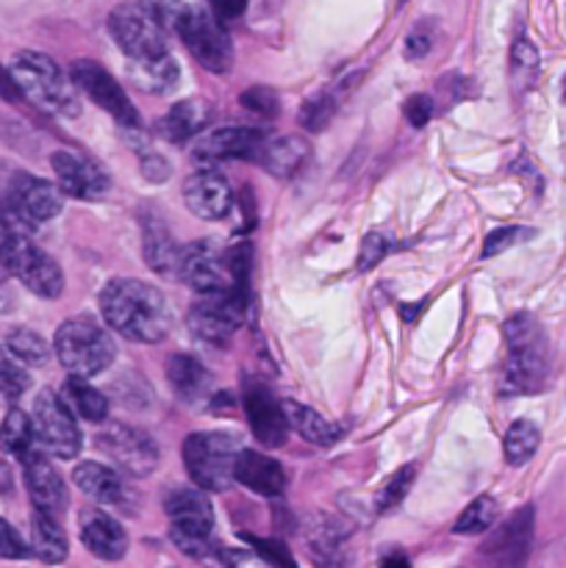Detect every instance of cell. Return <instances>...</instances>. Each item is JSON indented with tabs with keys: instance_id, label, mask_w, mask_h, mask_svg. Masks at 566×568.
<instances>
[{
	"instance_id": "cell-34",
	"label": "cell",
	"mask_w": 566,
	"mask_h": 568,
	"mask_svg": "<svg viewBox=\"0 0 566 568\" xmlns=\"http://www.w3.org/2000/svg\"><path fill=\"white\" fill-rule=\"evenodd\" d=\"M205 3H209V0H139V6H142L164 31L172 33L178 31V26H181L192 11H198L200 6Z\"/></svg>"
},
{
	"instance_id": "cell-44",
	"label": "cell",
	"mask_w": 566,
	"mask_h": 568,
	"mask_svg": "<svg viewBox=\"0 0 566 568\" xmlns=\"http://www.w3.org/2000/svg\"><path fill=\"white\" fill-rule=\"evenodd\" d=\"M403 114L414 128H425L433 116V100L427 94H414V98L405 100Z\"/></svg>"
},
{
	"instance_id": "cell-50",
	"label": "cell",
	"mask_w": 566,
	"mask_h": 568,
	"mask_svg": "<svg viewBox=\"0 0 566 568\" xmlns=\"http://www.w3.org/2000/svg\"><path fill=\"white\" fill-rule=\"evenodd\" d=\"M0 94H3V98H9V100H17L22 94L20 87L14 83V78H11V72L0 70Z\"/></svg>"
},
{
	"instance_id": "cell-21",
	"label": "cell",
	"mask_w": 566,
	"mask_h": 568,
	"mask_svg": "<svg viewBox=\"0 0 566 568\" xmlns=\"http://www.w3.org/2000/svg\"><path fill=\"white\" fill-rule=\"evenodd\" d=\"M81 541L100 560H120L128 549V538L120 521L111 519L103 510H83Z\"/></svg>"
},
{
	"instance_id": "cell-46",
	"label": "cell",
	"mask_w": 566,
	"mask_h": 568,
	"mask_svg": "<svg viewBox=\"0 0 566 568\" xmlns=\"http://www.w3.org/2000/svg\"><path fill=\"white\" fill-rule=\"evenodd\" d=\"M514 67L516 70L525 72H536L538 70V53L527 39H516L514 42Z\"/></svg>"
},
{
	"instance_id": "cell-13",
	"label": "cell",
	"mask_w": 566,
	"mask_h": 568,
	"mask_svg": "<svg viewBox=\"0 0 566 568\" xmlns=\"http://www.w3.org/2000/svg\"><path fill=\"white\" fill-rule=\"evenodd\" d=\"M98 447L131 477H148L159 466V447L144 430L111 422L98 436Z\"/></svg>"
},
{
	"instance_id": "cell-15",
	"label": "cell",
	"mask_w": 566,
	"mask_h": 568,
	"mask_svg": "<svg viewBox=\"0 0 566 568\" xmlns=\"http://www.w3.org/2000/svg\"><path fill=\"white\" fill-rule=\"evenodd\" d=\"M264 133L247 125H222L211 131L198 133V142L192 148V159L198 164H216V161L236 159H259V150L264 144Z\"/></svg>"
},
{
	"instance_id": "cell-19",
	"label": "cell",
	"mask_w": 566,
	"mask_h": 568,
	"mask_svg": "<svg viewBox=\"0 0 566 568\" xmlns=\"http://www.w3.org/2000/svg\"><path fill=\"white\" fill-rule=\"evenodd\" d=\"M244 414H247L250 430H253V436L264 447L275 449L286 444L289 427H292L289 425L286 408L266 388H247V394H244Z\"/></svg>"
},
{
	"instance_id": "cell-47",
	"label": "cell",
	"mask_w": 566,
	"mask_h": 568,
	"mask_svg": "<svg viewBox=\"0 0 566 568\" xmlns=\"http://www.w3.org/2000/svg\"><path fill=\"white\" fill-rule=\"evenodd\" d=\"M250 544H253V547L259 549L261 558L270 560V564H275V566H294V560L289 558V552L281 547V544H275V541H259V538H250Z\"/></svg>"
},
{
	"instance_id": "cell-42",
	"label": "cell",
	"mask_w": 566,
	"mask_h": 568,
	"mask_svg": "<svg viewBox=\"0 0 566 568\" xmlns=\"http://www.w3.org/2000/svg\"><path fill=\"white\" fill-rule=\"evenodd\" d=\"M388 253V242L386 236L381 233H366L364 242H361V253H358V272H370L372 266L381 264Z\"/></svg>"
},
{
	"instance_id": "cell-33",
	"label": "cell",
	"mask_w": 566,
	"mask_h": 568,
	"mask_svg": "<svg viewBox=\"0 0 566 568\" xmlns=\"http://www.w3.org/2000/svg\"><path fill=\"white\" fill-rule=\"evenodd\" d=\"M128 72H131L133 83H137L139 89L155 94L170 92L178 81V64L172 61V55H164V59L153 61V64H131Z\"/></svg>"
},
{
	"instance_id": "cell-49",
	"label": "cell",
	"mask_w": 566,
	"mask_h": 568,
	"mask_svg": "<svg viewBox=\"0 0 566 568\" xmlns=\"http://www.w3.org/2000/svg\"><path fill=\"white\" fill-rule=\"evenodd\" d=\"M209 6L214 9V14L225 22L242 17L244 9H247V0H209Z\"/></svg>"
},
{
	"instance_id": "cell-20",
	"label": "cell",
	"mask_w": 566,
	"mask_h": 568,
	"mask_svg": "<svg viewBox=\"0 0 566 568\" xmlns=\"http://www.w3.org/2000/svg\"><path fill=\"white\" fill-rule=\"evenodd\" d=\"M233 480L242 483L253 494H261V497H277V494L286 491L283 466L275 458H266V455L253 453V449L239 453L236 466H233Z\"/></svg>"
},
{
	"instance_id": "cell-4",
	"label": "cell",
	"mask_w": 566,
	"mask_h": 568,
	"mask_svg": "<svg viewBox=\"0 0 566 568\" xmlns=\"http://www.w3.org/2000/svg\"><path fill=\"white\" fill-rule=\"evenodd\" d=\"M53 349L61 366L75 377H94L114 361V342L92 316H72L55 331Z\"/></svg>"
},
{
	"instance_id": "cell-38",
	"label": "cell",
	"mask_w": 566,
	"mask_h": 568,
	"mask_svg": "<svg viewBox=\"0 0 566 568\" xmlns=\"http://www.w3.org/2000/svg\"><path fill=\"white\" fill-rule=\"evenodd\" d=\"M414 477H416L414 466H403V469L394 471V475L383 483L381 494H377V510L386 514V510L397 508V505L405 499V494L411 491V486H414Z\"/></svg>"
},
{
	"instance_id": "cell-6",
	"label": "cell",
	"mask_w": 566,
	"mask_h": 568,
	"mask_svg": "<svg viewBox=\"0 0 566 568\" xmlns=\"http://www.w3.org/2000/svg\"><path fill=\"white\" fill-rule=\"evenodd\" d=\"M166 516H170V538L189 558H205L214 549L211 530H214V508L203 488H178L166 497Z\"/></svg>"
},
{
	"instance_id": "cell-12",
	"label": "cell",
	"mask_w": 566,
	"mask_h": 568,
	"mask_svg": "<svg viewBox=\"0 0 566 568\" xmlns=\"http://www.w3.org/2000/svg\"><path fill=\"white\" fill-rule=\"evenodd\" d=\"M244 288H228V292L203 294L189 311V327L198 338L211 344H222L236 333L244 322Z\"/></svg>"
},
{
	"instance_id": "cell-24",
	"label": "cell",
	"mask_w": 566,
	"mask_h": 568,
	"mask_svg": "<svg viewBox=\"0 0 566 568\" xmlns=\"http://www.w3.org/2000/svg\"><path fill=\"white\" fill-rule=\"evenodd\" d=\"M72 483L94 503L109 505V508H122L128 503V488L122 477L103 464H92V460L78 464L72 471Z\"/></svg>"
},
{
	"instance_id": "cell-9",
	"label": "cell",
	"mask_w": 566,
	"mask_h": 568,
	"mask_svg": "<svg viewBox=\"0 0 566 568\" xmlns=\"http://www.w3.org/2000/svg\"><path fill=\"white\" fill-rule=\"evenodd\" d=\"M33 430L37 444L48 455L59 460H72L81 453V430L75 425V414L67 408L61 394L44 388L33 403Z\"/></svg>"
},
{
	"instance_id": "cell-43",
	"label": "cell",
	"mask_w": 566,
	"mask_h": 568,
	"mask_svg": "<svg viewBox=\"0 0 566 568\" xmlns=\"http://www.w3.org/2000/svg\"><path fill=\"white\" fill-rule=\"evenodd\" d=\"M28 555L26 541H22L20 532L9 525L6 519H0V558L3 560H20Z\"/></svg>"
},
{
	"instance_id": "cell-18",
	"label": "cell",
	"mask_w": 566,
	"mask_h": 568,
	"mask_svg": "<svg viewBox=\"0 0 566 568\" xmlns=\"http://www.w3.org/2000/svg\"><path fill=\"white\" fill-rule=\"evenodd\" d=\"M22 475H26V488L31 494L33 508L61 519L67 510V486L53 464L33 449L22 458Z\"/></svg>"
},
{
	"instance_id": "cell-17",
	"label": "cell",
	"mask_w": 566,
	"mask_h": 568,
	"mask_svg": "<svg viewBox=\"0 0 566 568\" xmlns=\"http://www.w3.org/2000/svg\"><path fill=\"white\" fill-rule=\"evenodd\" d=\"M55 178H59L61 192L78 200H100L109 194V178L94 164L92 159L72 153V150H59L50 159Z\"/></svg>"
},
{
	"instance_id": "cell-25",
	"label": "cell",
	"mask_w": 566,
	"mask_h": 568,
	"mask_svg": "<svg viewBox=\"0 0 566 568\" xmlns=\"http://www.w3.org/2000/svg\"><path fill=\"white\" fill-rule=\"evenodd\" d=\"M311 148L303 136H266L259 150V164L275 178H292L309 161Z\"/></svg>"
},
{
	"instance_id": "cell-27",
	"label": "cell",
	"mask_w": 566,
	"mask_h": 568,
	"mask_svg": "<svg viewBox=\"0 0 566 568\" xmlns=\"http://www.w3.org/2000/svg\"><path fill=\"white\" fill-rule=\"evenodd\" d=\"M209 120L211 109L205 100H181V103H175L164 116H161L159 133L166 142L183 144L189 142V139L198 136V133H203Z\"/></svg>"
},
{
	"instance_id": "cell-41",
	"label": "cell",
	"mask_w": 566,
	"mask_h": 568,
	"mask_svg": "<svg viewBox=\"0 0 566 568\" xmlns=\"http://www.w3.org/2000/svg\"><path fill=\"white\" fill-rule=\"evenodd\" d=\"M239 103L253 111V114L264 116V120H272L277 114V94L266 87L247 89V92H242Z\"/></svg>"
},
{
	"instance_id": "cell-53",
	"label": "cell",
	"mask_w": 566,
	"mask_h": 568,
	"mask_svg": "<svg viewBox=\"0 0 566 568\" xmlns=\"http://www.w3.org/2000/svg\"><path fill=\"white\" fill-rule=\"evenodd\" d=\"M397 3H400V6H403V3H405V0H397Z\"/></svg>"
},
{
	"instance_id": "cell-7",
	"label": "cell",
	"mask_w": 566,
	"mask_h": 568,
	"mask_svg": "<svg viewBox=\"0 0 566 568\" xmlns=\"http://www.w3.org/2000/svg\"><path fill=\"white\" fill-rule=\"evenodd\" d=\"M109 33L131 64H153V61L170 55L164 28L142 6H117L109 14Z\"/></svg>"
},
{
	"instance_id": "cell-48",
	"label": "cell",
	"mask_w": 566,
	"mask_h": 568,
	"mask_svg": "<svg viewBox=\"0 0 566 568\" xmlns=\"http://www.w3.org/2000/svg\"><path fill=\"white\" fill-rule=\"evenodd\" d=\"M139 159H142V170L150 181H166V175H170V164H166L161 155L144 153V148H139Z\"/></svg>"
},
{
	"instance_id": "cell-39",
	"label": "cell",
	"mask_w": 566,
	"mask_h": 568,
	"mask_svg": "<svg viewBox=\"0 0 566 568\" xmlns=\"http://www.w3.org/2000/svg\"><path fill=\"white\" fill-rule=\"evenodd\" d=\"M336 114V100L331 94H316V98L305 100L303 109H300V125L309 128V131H322L327 122Z\"/></svg>"
},
{
	"instance_id": "cell-36",
	"label": "cell",
	"mask_w": 566,
	"mask_h": 568,
	"mask_svg": "<svg viewBox=\"0 0 566 568\" xmlns=\"http://www.w3.org/2000/svg\"><path fill=\"white\" fill-rule=\"evenodd\" d=\"M31 388V375L9 347H0V394L6 399H20Z\"/></svg>"
},
{
	"instance_id": "cell-8",
	"label": "cell",
	"mask_w": 566,
	"mask_h": 568,
	"mask_svg": "<svg viewBox=\"0 0 566 568\" xmlns=\"http://www.w3.org/2000/svg\"><path fill=\"white\" fill-rule=\"evenodd\" d=\"M3 266L9 275H14L28 292L39 294L44 300H53L64 292V272L50 258L44 250L20 231H11L3 244Z\"/></svg>"
},
{
	"instance_id": "cell-52",
	"label": "cell",
	"mask_w": 566,
	"mask_h": 568,
	"mask_svg": "<svg viewBox=\"0 0 566 568\" xmlns=\"http://www.w3.org/2000/svg\"><path fill=\"white\" fill-rule=\"evenodd\" d=\"M381 566H408V558H403V555H392V558H383Z\"/></svg>"
},
{
	"instance_id": "cell-37",
	"label": "cell",
	"mask_w": 566,
	"mask_h": 568,
	"mask_svg": "<svg viewBox=\"0 0 566 568\" xmlns=\"http://www.w3.org/2000/svg\"><path fill=\"white\" fill-rule=\"evenodd\" d=\"M6 347H9L11 353H14L17 358L28 366H42V364H48V358H50L48 342H44L39 333L22 331V327L20 331L9 333V338H6Z\"/></svg>"
},
{
	"instance_id": "cell-32",
	"label": "cell",
	"mask_w": 566,
	"mask_h": 568,
	"mask_svg": "<svg viewBox=\"0 0 566 568\" xmlns=\"http://www.w3.org/2000/svg\"><path fill=\"white\" fill-rule=\"evenodd\" d=\"M538 444H542V433H538V427L533 425V422H514V425L505 430V438H503V453H505V460H508L511 466H522L527 464V460L536 455Z\"/></svg>"
},
{
	"instance_id": "cell-28",
	"label": "cell",
	"mask_w": 566,
	"mask_h": 568,
	"mask_svg": "<svg viewBox=\"0 0 566 568\" xmlns=\"http://www.w3.org/2000/svg\"><path fill=\"white\" fill-rule=\"evenodd\" d=\"M283 408H286L292 430H297L309 444H316V447H331V444H336L338 436H342V430H338L336 425H331L325 416H320L314 408H309V405H300L294 403V399H286Z\"/></svg>"
},
{
	"instance_id": "cell-22",
	"label": "cell",
	"mask_w": 566,
	"mask_h": 568,
	"mask_svg": "<svg viewBox=\"0 0 566 568\" xmlns=\"http://www.w3.org/2000/svg\"><path fill=\"white\" fill-rule=\"evenodd\" d=\"M530 541H533V508L516 510L503 527L492 536L488 541L486 552L497 558V564L503 566H519L522 560L527 558L530 552Z\"/></svg>"
},
{
	"instance_id": "cell-30",
	"label": "cell",
	"mask_w": 566,
	"mask_h": 568,
	"mask_svg": "<svg viewBox=\"0 0 566 568\" xmlns=\"http://www.w3.org/2000/svg\"><path fill=\"white\" fill-rule=\"evenodd\" d=\"M61 399H64L67 408H70L78 419L103 422L105 414H109V399H105L98 388L89 386L87 377L70 375V381L61 386Z\"/></svg>"
},
{
	"instance_id": "cell-45",
	"label": "cell",
	"mask_w": 566,
	"mask_h": 568,
	"mask_svg": "<svg viewBox=\"0 0 566 568\" xmlns=\"http://www.w3.org/2000/svg\"><path fill=\"white\" fill-rule=\"evenodd\" d=\"M433 48V33L427 26H416L405 39V59H425Z\"/></svg>"
},
{
	"instance_id": "cell-14",
	"label": "cell",
	"mask_w": 566,
	"mask_h": 568,
	"mask_svg": "<svg viewBox=\"0 0 566 568\" xmlns=\"http://www.w3.org/2000/svg\"><path fill=\"white\" fill-rule=\"evenodd\" d=\"M70 78L75 81V87L92 100L94 105H100L103 111H109L122 128H139V114L133 109V103L128 100V94L122 92L120 83L98 64V61L81 59L70 67Z\"/></svg>"
},
{
	"instance_id": "cell-40",
	"label": "cell",
	"mask_w": 566,
	"mask_h": 568,
	"mask_svg": "<svg viewBox=\"0 0 566 568\" xmlns=\"http://www.w3.org/2000/svg\"><path fill=\"white\" fill-rule=\"evenodd\" d=\"M533 236L530 227H519V225H511V227H497L486 236L483 242V258H494V255L505 253V250L516 247V244L527 242Z\"/></svg>"
},
{
	"instance_id": "cell-5",
	"label": "cell",
	"mask_w": 566,
	"mask_h": 568,
	"mask_svg": "<svg viewBox=\"0 0 566 568\" xmlns=\"http://www.w3.org/2000/svg\"><path fill=\"white\" fill-rule=\"evenodd\" d=\"M239 453L242 447L231 433H192L183 442V466L203 491H225L233 480Z\"/></svg>"
},
{
	"instance_id": "cell-35",
	"label": "cell",
	"mask_w": 566,
	"mask_h": 568,
	"mask_svg": "<svg viewBox=\"0 0 566 568\" xmlns=\"http://www.w3.org/2000/svg\"><path fill=\"white\" fill-rule=\"evenodd\" d=\"M494 521H497V503H494V497H477L455 519L453 532L455 536H481V532L492 530Z\"/></svg>"
},
{
	"instance_id": "cell-16",
	"label": "cell",
	"mask_w": 566,
	"mask_h": 568,
	"mask_svg": "<svg viewBox=\"0 0 566 568\" xmlns=\"http://www.w3.org/2000/svg\"><path fill=\"white\" fill-rule=\"evenodd\" d=\"M183 203L194 216L205 222H220L231 214L233 209V192L225 175L216 170H200L192 172L183 183Z\"/></svg>"
},
{
	"instance_id": "cell-11",
	"label": "cell",
	"mask_w": 566,
	"mask_h": 568,
	"mask_svg": "<svg viewBox=\"0 0 566 568\" xmlns=\"http://www.w3.org/2000/svg\"><path fill=\"white\" fill-rule=\"evenodd\" d=\"M178 281L192 286L198 294H216L239 288L233 281L231 261L214 242H192L178 255Z\"/></svg>"
},
{
	"instance_id": "cell-26",
	"label": "cell",
	"mask_w": 566,
	"mask_h": 568,
	"mask_svg": "<svg viewBox=\"0 0 566 568\" xmlns=\"http://www.w3.org/2000/svg\"><path fill=\"white\" fill-rule=\"evenodd\" d=\"M142 247H144V261L153 272L164 277L178 275V255L181 247L175 244V236L170 233V227L159 220V216H144L142 222Z\"/></svg>"
},
{
	"instance_id": "cell-29",
	"label": "cell",
	"mask_w": 566,
	"mask_h": 568,
	"mask_svg": "<svg viewBox=\"0 0 566 568\" xmlns=\"http://www.w3.org/2000/svg\"><path fill=\"white\" fill-rule=\"evenodd\" d=\"M31 549L44 564H61L67 558V536L55 516L33 510L31 516Z\"/></svg>"
},
{
	"instance_id": "cell-51",
	"label": "cell",
	"mask_w": 566,
	"mask_h": 568,
	"mask_svg": "<svg viewBox=\"0 0 566 568\" xmlns=\"http://www.w3.org/2000/svg\"><path fill=\"white\" fill-rule=\"evenodd\" d=\"M425 311V303H403L400 305V316H403L405 322H414L416 314H422Z\"/></svg>"
},
{
	"instance_id": "cell-10",
	"label": "cell",
	"mask_w": 566,
	"mask_h": 568,
	"mask_svg": "<svg viewBox=\"0 0 566 568\" xmlns=\"http://www.w3.org/2000/svg\"><path fill=\"white\" fill-rule=\"evenodd\" d=\"M178 37L183 39V44L189 48V53L198 59V64L209 72H228L233 61L231 39H228L222 20L214 14L209 3L200 6L198 11L186 17V20L178 26Z\"/></svg>"
},
{
	"instance_id": "cell-3",
	"label": "cell",
	"mask_w": 566,
	"mask_h": 568,
	"mask_svg": "<svg viewBox=\"0 0 566 568\" xmlns=\"http://www.w3.org/2000/svg\"><path fill=\"white\" fill-rule=\"evenodd\" d=\"M505 361L503 386L508 394H536L547 381L549 355L542 325L530 314H516L505 322Z\"/></svg>"
},
{
	"instance_id": "cell-1",
	"label": "cell",
	"mask_w": 566,
	"mask_h": 568,
	"mask_svg": "<svg viewBox=\"0 0 566 568\" xmlns=\"http://www.w3.org/2000/svg\"><path fill=\"white\" fill-rule=\"evenodd\" d=\"M100 311L111 331L137 344H159L172 327V311L155 286L117 277L100 292Z\"/></svg>"
},
{
	"instance_id": "cell-2",
	"label": "cell",
	"mask_w": 566,
	"mask_h": 568,
	"mask_svg": "<svg viewBox=\"0 0 566 568\" xmlns=\"http://www.w3.org/2000/svg\"><path fill=\"white\" fill-rule=\"evenodd\" d=\"M9 72L17 87H20L22 98L31 100L37 109L55 116L81 114V100H78L75 81L67 78L50 55L22 50V53H17L11 59Z\"/></svg>"
},
{
	"instance_id": "cell-31",
	"label": "cell",
	"mask_w": 566,
	"mask_h": 568,
	"mask_svg": "<svg viewBox=\"0 0 566 568\" xmlns=\"http://www.w3.org/2000/svg\"><path fill=\"white\" fill-rule=\"evenodd\" d=\"M33 444H37V430H33V419H28L22 410H9L0 425V449L6 455H14V458H26L28 453H33Z\"/></svg>"
},
{
	"instance_id": "cell-23",
	"label": "cell",
	"mask_w": 566,
	"mask_h": 568,
	"mask_svg": "<svg viewBox=\"0 0 566 568\" xmlns=\"http://www.w3.org/2000/svg\"><path fill=\"white\" fill-rule=\"evenodd\" d=\"M166 381H170L175 397L183 399L186 405L203 403V399L211 397V388H214L209 369L192 355H172L166 361Z\"/></svg>"
}]
</instances>
